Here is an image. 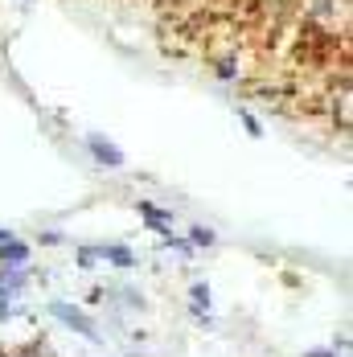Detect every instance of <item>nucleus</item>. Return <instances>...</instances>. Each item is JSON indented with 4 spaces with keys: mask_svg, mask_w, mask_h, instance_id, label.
<instances>
[{
    "mask_svg": "<svg viewBox=\"0 0 353 357\" xmlns=\"http://www.w3.org/2000/svg\"><path fill=\"white\" fill-rule=\"evenodd\" d=\"M50 317H54V321H62L66 328H74L78 337H87V341H95V345L103 341V333L95 328V321H91V317H87V312H82L78 304H66V300H54V304H50Z\"/></svg>",
    "mask_w": 353,
    "mask_h": 357,
    "instance_id": "obj_1",
    "label": "nucleus"
},
{
    "mask_svg": "<svg viewBox=\"0 0 353 357\" xmlns=\"http://www.w3.org/2000/svg\"><path fill=\"white\" fill-rule=\"evenodd\" d=\"M25 267H29V247L25 243H17V238L0 243V271H25Z\"/></svg>",
    "mask_w": 353,
    "mask_h": 357,
    "instance_id": "obj_2",
    "label": "nucleus"
},
{
    "mask_svg": "<svg viewBox=\"0 0 353 357\" xmlns=\"http://www.w3.org/2000/svg\"><path fill=\"white\" fill-rule=\"evenodd\" d=\"M87 148L95 152V160L107 165V169H119V165H123V152H119L111 140H103V136H87Z\"/></svg>",
    "mask_w": 353,
    "mask_h": 357,
    "instance_id": "obj_3",
    "label": "nucleus"
},
{
    "mask_svg": "<svg viewBox=\"0 0 353 357\" xmlns=\"http://www.w3.org/2000/svg\"><path fill=\"white\" fill-rule=\"evenodd\" d=\"M99 259H107V263H115V267H132L136 263V255L123 247V243H111V247H99Z\"/></svg>",
    "mask_w": 353,
    "mask_h": 357,
    "instance_id": "obj_4",
    "label": "nucleus"
},
{
    "mask_svg": "<svg viewBox=\"0 0 353 357\" xmlns=\"http://www.w3.org/2000/svg\"><path fill=\"white\" fill-rule=\"evenodd\" d=\"M140 214L148 218V226H152V230H160V234H169V230H173V226H169L173 218L165 214V210H156L152 202H140Z\"/></svg>",
    "mask_w": 353,
    "mask_h": 357,
    "instance_id": "obj_5",
    "label": "nucleus"
},
{
    "mask_svg": "<svg viewBox=\"0 0 353 357\" xmlns=\"http://www.w3.org/2000/svg\"><path fill=\"white\" fill-rule=\"evenodd\" d=\"M189 300H193V312H206V308H210V287L193 284V287H189Z\"/></svg>",
    "mask_w": 353,
    "mask_h": 357,
    "instance_id": "obj_6",
    "label": "nucleus"
},
{
    "mask_svg": "<svg viewBox=\"0 0 353 357\" xmlns=\"http://www.w3.org/2000/svg\"><path fill=\"white\" fill-rule=\"evenodd\" d=\"M189 238H193L189 247H213V230H202V226H193V230H189Z\"/></svg>",
    "mask_w": 353,
    "mask_h": 357,
    "instance_id": "obj_7",
    "label": "nucleus"
},
{
    "mask_svg": "<svg viewBox=\"0 0 353 357\" xmlns=\"http://www.w3.org/2000/svg\"><path fill=\"white\" fill-rule=\"evenodd\" d=\"M13 312H17V304H13V296H8V291H4V287H0V324L8 321V317H13Z\"/></svg>",
    "mask_w": 353,
    "mask_h": 357,
    "instance_id": "obj_8",
    "label": "nucleus"
},
{
    "mask_svg": "<svg viewBox=\"0 0 353 357\" xmlns=\"http://www.w3.org/2000/svg\"><path fill=\"white\" fill-rule=\"evenodd\" d=\"M99 263V247H82L78 250V267H95Z\"/></svg>",
    "mask_w": 353,
    "mask_h": 357,
    "instance_id": "obj_9",
    "label": "nucleus"
},
{
    "mask_svg": "<svg viewBox=\"0 0 353 357\" xmlns=\"http://www.w3.org/2000/svg\"><path fill=\"white\" fill-rule=\"evenodd\" d=\"M41 243H45V247H58V243H62V234H58V230H50V234H41Z\"/></svg>",
    "mask_w": 353,
    "mask_h": 357,
    "instance_id": "obj_10",
    "label": "nucleus"
},
{
    "mask_svg": "<svg viewBox=\"0 0 353 357\" xmlns=\"http://www.w3.org/2000/svg\"><path fill=\"white\" fill-rule=\"evenodd\" d=\"M304 357H337V354H333V349H308Z\"/></svg>",
    "mask_w": 353,
    "mask_h": 357,
    "instance_id": "obj_11",
    "label": "nucleus"
}]
</instances>
